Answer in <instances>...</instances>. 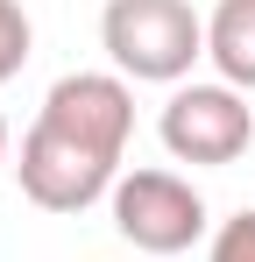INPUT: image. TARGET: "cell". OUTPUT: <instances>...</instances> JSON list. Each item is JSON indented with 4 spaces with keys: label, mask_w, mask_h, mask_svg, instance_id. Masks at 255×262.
Listing matches in <instances>:
<instances>
[{
    "label": "cell",
    "mask_w": 255,
    "mask_h": 262,
    "mask_svg": "<svg viewBox=\"0 0 255 262\" xmlns=\"http://www.w3.org/2000/svg\"><path fill=\"white\" fill-rule=\"evenodd\" d=\"M107 206H114V234L135 255H184L192 241H206V199L177 170H121Z\"/></svg>",
    "instance_id": "cell-4"
},
{
    "label": "cell",
    "mask_w": 255,
    "mask_h": 262,
    "mask_svg": "<svg viewBox=\"0 0 255 262\" xmlns=\"http://www.w3.org/2000/svg\"><path fill=\"white\" fill-rule=\"evenodd\" d=\"M29 43H36V21H29V7L22 0H0V85L29 64Z\"/></svg>",
    "instance_id": "cell-6"
},
{
    "label": "cell",
    "mask_w": 255,
    "mask_h": 262,
    "mask_svg": "<svg viewBox=\"0 0 255 262\" xmlns=\"http://www.w3.org/2000/svg\"><path fill=\"white\" fill-rule=\"evenodd\" d=\"M206 57L220 71V85L255 92V0H220L206 14Z\"/></svg>",
    "instance_id": "cell-5"
},
{
    "label": "cell",
    "mask_w": 255,
    "mask_h": 262,
    "mask_svg": "<svg viewBox=\"0 0 255 262\" xmlns=\"http://www.w3.org/2000/svg\"><path fill=\"white\" fill-rule=\"evenodd\" d=\"M206 262H255V206H241L234 220H220V227H213Z\"/></svg>",
    "instance_id": "cell-7"
},
{
    "label": "cell",
    "mask_w": 255,
    "mask_h": 262,
    "mask_svg": "<svg viewBox=\"0 0 255 262\" xmlns=\"http://www.w3.org/2000/svg\"><path fill=\"white\" fill-rule=\"evenodd\" d=\"M0 170H7V121H0Z\"/></svg>",
    "instance_id": "cell-8"
},
{
    "label": "cell",
    "mask_w": 255,
    "mask_h": 262,
    "mask_svg": "<svg viewBox=\"0 0 255 262\" xmlns=\"http://www.w3.org/2000/svg\"><path fill=\"white\" fill-rule=\"evenodd\" d=\"M135 135V92L121 71H64L42 92L36 128L22 135V199L36 213H85L99 199H114L121 156Z\"/></svg>",
    "instance_id": "cell-1"
},
{
    "label": "cell",
    "mask_w": 255,
    "mask_h": 262,
    "mask_svg": "<svg viewBox=\"0 0 255 262\" xmlns=\"http://www.w3.org/2000/svg\"><path fill=\"white\" fill-rule=\"evenodd\" d=\"M99 43L135 85H184L192 64L206 57V14L192 0H107Z\"/></svg>",
    "instance_id": "cell-2"
},
{
    "label": "cell",
    "mask_w": 255,
    "mask_h": 262,
    "mask_svg": "<svg viewBox=\"0 0 255 262\" xmlns=\"http://www.w3.org/2000/svg\"><path fill=\"white\" fill-rule=\"evenodd\" d=\"M156 135H163V149L177 156V163H192V170H227L234 156H248L255 142V106L248 92L234 85H170L163 114H156Z\"/></svg>",
    "instance_id": "cell-3"
}]
</instances>
